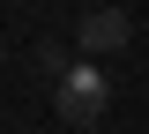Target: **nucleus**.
I'll use <instances>...</instances> for the list:
<instances>
[{
    "mask_svg": "<svg viewBox=\"0 0 149 134\" xmlns=\"http://www.w3.org/2000/svg\"><path fill=\"white\" fill-rule=\"evenodd\" d=\"M104 104H112V75L97 67V60H74L67 82H52V112L67 119V127H97Z\"/></svg>",
    "mask_w": 149,
    "mask_h": 134,
    "instance_id": "f257e3e1",
    "label": "nucleus"
},
{
    "mask_svg": "<svg viewBox=\"0 0 149 134\" xmlns=\"http://www.w3.org/2000/svg\"><path fill=\"white\" fill-rule=\"evenodd\" d=\"M127 45H134V15H127V8H112V0H104V8H90V15L74 22V52L97 60V67H104V60H119Z\"/></svg>",
    "mask_w": 149,
    "mask_h": 134,
    "instance_id": "f03ea898",
    "label": "nucleus"
}]
</instances>
